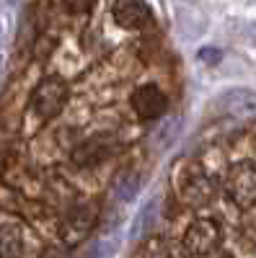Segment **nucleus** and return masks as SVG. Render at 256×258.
<instances>
[{
	"label": "nucleus",
	"instance_id": "obj_10",
	"mask_svg": "<svg viewBox=\"0 0 256 258\" xmlns=\"http://www.w3.org/2000/svg\"><path fill=\"white\" fill-rule=\"evenodd\" d=\"M24 250V232L16 222L0 225V258H21Z\"/></svg>",
	"mask_w": 256,
	"mask_h": 258
},
{
	"label": "nucleus",
	"instance_id": "obj_2",
	"mask_svg": "<svg viewBox=\"0 0 256 258\" xmlns=\"http://www.w3.org/2000/svg\"><path fill=\"white\" fill-rule=\"evenodd\" d=\"M225 194L236 207L251 209L256 204V165L253 163L230 165L225 176Z\"/></svg>",
	"mask_w": 256,
	"mask_h": 258
},
{
	"label": "nucleus",
	"instance_id": "obj_6",
	"mask_svg": "<svg viewBox=\"0 0 256 258\" xmlns=\"http://www.w3.org/2000/svg\"><path fill=\"white\" fill-rule=\"evenodd\" d=\"M212 181L210 176L204 173V168L202 165H189L184 170V176H181V183H179V194H181V199L184 204L189 207H202L212 199Z\"/></svg>",
	"mask_w": 256,
	"mask_h": 258
},
{
	"label": "nucleus",
	"instance_id": "obj_15",
	"mask_svg": "<svg viewBox=\"0 0 256 258\" xmlns=\"http://www.w3.org/2000/svg\"><path fill=\"white\" fill-rule=\"evenodd\" d=\"M88 258H112V245H109V243H98L96 250H93Z\"/></svg>",
	"mask_w": 256,
	"mask_h": 258
},
{
	"label": "nucleus",
	"instance_id": "obj_11",
	"mask_svg": "<svg viewBox=\"0 0 256 258\" xmlns=\"http://www.w3.org/2000/svg\"><path fill=\"white\" fill-rule=\"evenodd\" d=\"M153 220H156V202L150 199V202L142 204V209L137 212V217L132 222V238L137 240V238H142L145 232H150L153 230Z\"/></svg>",
	"mask_w": 256,
	"mask_h": 258
},
{
	"label": "nucleus",
	"instance_id": "obj_3",
	"mask_svg": "<svg viewBox=\"0 0 256 258\" xmlns=\"http://www.w3.org/2000/svg\"><path fill=\"white\" fill-rule=\"evenodd\" d=\"M220 240H223L220 225H218L215 220L199 217V220H194V222L186 227L181 245H184L186 255H197V258H199V255H207V253L215 250V248L220 245Z\"/></svg>",
	"mask_w": 256,
	"mask_h": 258
},
{
	"label": "nucleus",
	"instance_id": "obj_18",
	"mask_svg": "<svg viewBox=\"0 0 256 258\" xmlns=\"http://www.w3.org/2000/svg\"><path fill=\"white\" fill-rule=\"evenodd\" d=\"M248 36L256 41V24H253V26H248Z\"/></svg>",
	"mask_w": 256,
	"mask_h": 258
},
{
	"label": "nucleus",
	"instance_id": "obj_13",
	"mask_svg": "<svg viewBox=\"0 0 256 258\" xmlns=\"http://www.w3.org/2000/svg\"><path fill=\"white\" fill-rule=\"evenodd\" d=\"M142 255L145 258H171V248H168V243L163 240V238H150L145 243V250H142Z\"/></svg>",
	"mask_w": 256,
	"mask_h": 258
},
{
	"label": "nucleus",
	"instance_id": "obj_5",
	"mask_svg": "<svg viewBox=\"0 0 256 258\" xmlns=\"http://www.w3.org/2000/svg\"><path fill=\"white\" fill-rule=\"evenodd\" d=\"M212 109L230 119H248L256 116V91L248 88H230L212 101Z\"/></svg>",
	"mask_w": 256,
	"mask_h": 258
},
{
	"label": "nucleus",
	"instance_id": "obj_12",
	"mask_svg": "<svg viewBox=\"0 0 256 258\" xmlns=\"http://www.w3.org/2000/svg\"><path fill=\"white\" fill-rule=\"evenodd\" d=\"M137 188H140V176L135 173V170H124V173L117 178V183H114V191H117L119 202H130L137 194Z\"/></svg>",
	"mask_w": 256,
	"mask_h": 258
},
{
	"label": "nucleus",
	"instance_id": "obj_8",
	"mask_svg": "<svg viewBox=\"0 0 256 258\" xmlns=\"http://www.w3.org/2000/svg\"><path fill=\"white\" fill-rule=\"evenodd\" d=\"M114 21L127 31H142L153 24V11L142 0H117L114 3Z\"/></svg>",
	"mask_w": 256,
	"mask_h": 258
},
{
	"label": "nucleus",
	"instance_id": "obj_17",
	"mask_svg": "<svg viewBox=\"0 0 256 258\" xmlns=\"http://www.w3.org/2000/svg\"><path fill=\"white\" fill-rule=\"evenodd\" d=\"M199 57H202V59H220V52H218V49H202Z\"/></svg>",
	"mask_w": 256,
	"mask_h": 258
},
{
	"label": "nucleus",
	"instance_id": "obj_16",
	"mask_svg": "<svg viewBox=\"0 0 256 258\" xmlns=\"http://www.w3.org/2000/svg\"><path fill=\"white\" fill-rule=\"evenodd\" d=\"M39 258H68L65 253H62V250H57V248H47L44 253H41Z\"/></svg>",
	"mask_w": 256,
	"mask_h": 258
},
{
	"label": "nucleus",
	"instance_id": "obj_7",
	"mask_svg": "<svg viewBox=\"0 0 256 258\" xmlns=\"http://www.w3.org/2000/svg\"><path fill=\"white\" fill-rule=\"evenodd\" d=\"M132 109L137 114V119L142 121H153V119H161L168 109V98L166 93L158 88V85L147 83V85H140V88H135L132 93Z\"/></svg>",
	"mask_w": 256,
	"mask_h": 258
},
{
	"label": "nucleus",
	"instance_id": "obj_14",
	"mask_svg": "<svg viewBox=\"0 0 256 258\" xmlns=\"http://www.w3.org/2000/svg\"><path fill=\"white\" fill-rule=\"evenodd\" d=\"M65 3V8L73 13V16H83V13H88L93 8L96 0H62Z\"/></svg>",
	"mask_w": 256,
	"mask_h": 258
},
{
	"label": "nucleus",
	"instance_id": "obj_9",
	"mask_svg": "<svg viewBox=\"0 0 256 258\" xmlns=\"http://www.w3.org/2000/svg\"><path fill=\"white\" fill-rule=\"evenodd\" d=\"M112 147H114V140L109 135H96L91 140L80 142L78 147H73L70 153V160L80 168H93L98 163H104L106 158L112 155Z\"/></svg>",
	"mask_w": 256,
	"mask_h": 258
},
{
	"label": "nucleus",
	"instance_id": "obj_4",
	"mask_svg": "<svg viewBox=\"0 0 256 258\" xmlns=\"http://www.w3.org/2000/svg\"><path fill=\"white\" fill-rule=\"evenodd\" d=\"M93 225H96V212L91 207H85V204L73 207L60 222V238L68 248H75L91 235Z\"/></svg>",
	"mask_w": 256,
	"mask_h": 258
},
{
	"label": "nucleus",
	"instance_id": "obj_1",
	"mask_svg": "<svg viewBox=\"0 0 256 258\" xmlns=\"http://www.w3.org/2000/svg\"><path fill=\"white\" fill-rule=\"evenodd\" d=\"M68 101V83L60 75L44 78L31 93V109L39 119H55Z\"/></svg>",
	"mask_w": 256,
	"mask_h": 258
}]
</instances>
